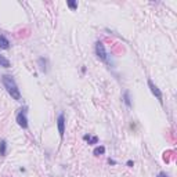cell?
I'll use <instances>...</instances> for the list:
<instances>
[{
  "instance_id": "cell-8",
  "label": "cell",
  "mask_w": 177,
  "mask_h": 177,
  "mask_svg": "<svg viewBox=\"0 0 177 177\" xmlns=\"http://www.w3.org/2000/svg\"><path fill=\"white\" fill-rule=\"evenodd\" d=\"M6 151H7V143L6 141H0V155L4 156L6 155Z\"/></svg>"
},
{
  "instance_id": "cell-4",
  "label": "cell",
  "mask_w": 177,
  "mask_h": 177,
  "mask_svg": "<svg viewBox=\"0 0 177 177\" xmlns=\"http://www.w3.org/2000/svg\"><path fill=\"white\" fill-rule=\"evenodd\" d=\"M57 125H58V133L61 137H64V131H65V116L64 114H60L57 119Z\"/></svg>"
},
{
  "instance_id": "cell-2",
  "label": "cell",
  "mask_w": 177,
  "mask_h": 177,
  "mask_svg": "<svg viewBox=\"0 0 177 177\" xmlns=\"http://www.w3.org/2000/svg\"><path fill=\"white\" fill-rule=\"evenodd\" d=\"M17 123L22 129H26L28 127V119H26V108L21 109V111L17 114Z\"/></svg>"
},
{
  "instance_id": "cell-10",
  "label": "cell",
  "mask_w": 177,
  "mask_h": 177,
  "mask_svg": "<svg viewBox=\"0 0 177 177\" xmlns=\"http://www.w3.org/2000/svg\"><path fill=\"white\" fill-rule=\"evenodd\" d=\"M104 152H105V148H104V147H97V148L93 151V154H94L96 156H98V155H102Z\"/></svg>"
},
{
  "instance_id": "cell-1",
  "label": "cell",
  "mask_w": 177,
  "mask_h": 177,
  "mask_svg": "<svg viewBox=\"0 0 177 177\" xmlns=\"http://www.w3.org/2000/svg\"><path fill=\"white\" fill-rule=\"evenodd\" d=\"M1 80H3V84L6 87V90H7V93L10 94L11 97L14 98V100H17V101L21 100V93H19V89L17 86V83H15V80L13 79V76L4 75L1 78Z\"/></svg>"
},
{
  "instance_id": "cell-11",
  "label": "cell",
  "mask_w": 177,
  "mask_h": 177,
  "mask_svg": "<svg viewBox=\"0 0 177 177\" xmlns=\"http://www.w3.org/2000/svg\"><path fill=\"white\" fill-rule=\"evenodd\" d=\"M125 104H126L127 107H131L130 97H129V91H126V93H125Z\"/></svg>"
},
{
  "instance_id": "cell-9",
  "label": "cell",
  "mask_w": 177,
  "mask_h": 177,
  "mask_svg": "<svg viewBox=\"0 0 177 177\" xmlns=\"http://www.w3.org/2000/svg\"><path fill=\"white\" fill-rule=\"evenodd\" d=\"M83 138L89 141V144H97V143H98V137H90V136H84Z\"/></svg>"
},
{
  "instance_id": "cell-7",
  "label": "cell",
  "mask_w": 177,
  "mask_h": 177,
  "mask_svg": "<svg viewBox=\"0 0 177 177\" xmlns=\"http://www.w3.org/2000/svg\"><path fill=\"white\" fill-rule=\"evenodd\" d=\"M0 66H4V68H10V61L4 55L0 54Z\"/></svg>"
},
{
  "instance_id": "cell-3",
  "label": "cell",
  "mask_w": 177,
  "mask_h": 177,
  "mask_svg": "<svg viewBox=\"0 0 177 177\" xmlns=\"http://www.w3.org/2000/svg\"><path fill=\"white\" fill-rule=\"evenodd\" d=\"M96 54L98 55V58H101L102 61H107V51H105V47L102 44V42H97L96 43Z\"/></svg>"
},
{
  "instance_id": "cell-6",
  "label": "cell",
  "mask_w": 177,
  "mask_h": 177,
  "mask_svg": "<svg viewBox=\"0 0 177 177\" xmlns=\"http://www.w3.org/2000/svg\"><path fill=\"white\" fill-rule=\"evenodd\" d=\"M8 47H10V42L7 40V37L0 35V49L1 50H7Z\"/></svg>"
},
{
  "instance_id": "cell-5",
  "label": "cell",
  "mask_w": 177,
  "mask_h": 177,
  "mask_svg": "<svg viewBox=\"0 0 177 177\" xmlns=\"http://www.w3.org/2000/svg\"><path fill=\"white\" fill-rule=\"evenodd\" d=\"M148 86H149V89H151V93L154 94L156 98H158L159 101L162 102V91L158 89V86H156V84H154V82H152V80H148Z\"/></svg>"
},
{
  "instance_id": "cell-12",
  "label": "cell",
  "mask_w": 177,
  "mask_h": 177,
  "mask_svg": "<svg viewBox=\"0 0 177 177\" xmlns=\"http://www.w3.org/2000/svg\"><path fill=\"white\" fill-rule=\"evenodd\" d=\"M68 6H69L71 8H72V10L78 8V3H76V1H68Z\"/></svg>"
},
{
  "instance_id": "cell-13",
  "label": "cell",
  "mask_w": 177,
  "mask_h": 177,
  "mask_svg": "<svg viewBox=\"0 0 177 177\" xmlns=\"http://www.w3.org/2000/svg\"><path fill=\"white\" fill-rule=\"evenodd\" d=\"M158 177H169V176H167L166 173H163V172H162V173H159V174H158Z\"/></svg>"
}]
</instances>
